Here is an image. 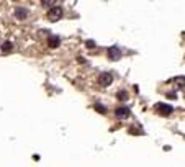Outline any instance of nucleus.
Returning a JSON list of instances; mask_svg holds the SVG:
<instances>
[{
  "instance_id": "9b49d317",
  "label": "nucleus",
  "mask_w": 185,
  "mask_h": 167,
  "mask_svg": "<svg viewBox=\"0 0 185 167\" xmlns=\"http://www.w3.org/2000/svg\"><path fill=\"white\" fill-rule=\"evenodd\" d=\"M118 98H120V100H126V98H128V93H126L125 90H121V92L118 93Z\"/></svg>"
},
{
  "instance_id": "1a4fd4ad",
  "label": "nucleus",
  "mask_w": 185,
  "mask_h": 167,
  "mask_svg": "<svg viewBox=\"0 0 185 167\" xmlns=\"http://www.w3.org/2000/svg\"><path fill=\"white\" fill-rule=\"evenodd\" d=\"M54 3H58L56 0H43L41 5H44V7H49V5H54Z\"/></svg>"
},
{
  "instance_id": "f8f14e48",
  "label": "nucleus",
  "mask_w": 185,
  "mask_h": 167,
  "mask_svg": "<svg viewBox=\"0 0 185 167\" xmlns=\"http://www.w3.org/2000/svg\"><path fill=\"white\" fill-rule=\"evenodd\" d=\"M85 46H87V48H95V43L94 41H87V43H85Z\"/></svg>"
},
{
  "instance_id": "6e6552de",
  "label": "nucleus",
  "mask_w": 185,
  "mask_h": 167,
  "mask_svg": "<svg viewBox=\"0 0 185 167\" xmlns=\"http://www.w3.org/2000/svg\"><path fill=\"white\" fill-rule=\"evenodd\" d=\"M12 43H3V46H2V51L3 53H8V51H12Z\"/></svg>"
},
{
  "instance_id": "20e7f679",
  "label": "nucleus",
  "mask_w": 185,
  "mask_h": 167,
  "mask_svg": "<svg viewBox=\"0 0 185 167\" xmlns=\"http://www.w3.org/2000/svg\"><path fill=\"white\" fill-rule=\"evenodd\" d=\"M115 115L118 118H128V117H130V108H128V107H120V108L115 110Z\"/></svg>"
},
{
  "instance_id": "423d86ee",
  "label": "nucleus",
  "mask_w": 185,
  "mask_h": 167,
  "mask_svg": "<svg viewBox=\"0 0 185 167\" xmlns=\"http://www.w3.org/2000/svg\"><path fill=\"white\" fill-rule=\"evenodd\" d=\"M48 43H49V46H51V48H58L59 43H61V39L58 38V36H49Z\"/></svg>"
},
{
  "instance_id": "7ed1b4c3",
  "label": "nucleus",
  "mask_w": 185,
  "mask_h": 167,
  "mask_svg": "<svg viewBox=\"0 0 185 167\" xmlns=\"http://www.w3.org/2000/svg\"><path fill=\"white\" fill-rule=\"evenodd\" d=\"M108 57H110L111 61H118L120 57H121V51H120V48L111 46V48L108 49Z\"/></svg>"
},
{
  "instance_id": "f03ea898",
  "label": "nucleus",
  "mask_w": 185,
  "mask_h": 167,
  "mask_svg": "<svg viewBox=\"0 0 185 167\" xmlns=\"http://www.w3.org/2000/svg\"><path fill=\"white\" fill-rule=\"evenodd\" d=\"M111 82H113V76L110 74V72H103V74L98 77V84H100L102 87H108Z\"/></svg>"
},
{
  "instance_id": "39448f33",
  "label": "nucleus",
  "mask_w": 185,
  "mask_h": 167,
  "mask_svg": "<svg viewBox=\"0 0 185 167\" xmlns=\"http://www.w3.org/2000/svg\"><path fill=\"white\" fill-rule=\"evenodd\" d=\"M156 108L159 110L161 115H170V113H172V110H174L170 105H164V103H157V105H156Z\"/></svg>"
},
{
  "instance_id": "0eeeda50",
  "label": "nucleus",
  "mask_w": 185,
  "mask_h": 167,
  "mask_svg": "<svg viewBox=\"0 0 185 167\" xmlns=\"http://www.w3.org/2000/svg\"><path fill=\"white\" fill-rule=\"evenodd\" d=\"M15 15H17V18H20V20H23V18H26V15H28V12H26L25 8H17V12H15Z\"/></svg>"
},
{
  "instance_id": "9d476101",
  "label": "nucleus",
  "mask_w": 185,
  "mask_h": 167,
  "mask_svg": "<svg viewBox=\"0 0 185 167\" xmlns=\"http://www.w3.org/2000/svg\"><path fill=\"white\" fill-rule=\"evenodd\" d=\"M95 110H97L98 113H106V108H105L103 105H95Z\"/></svg>"
},
{
  "instance_id": "f257e3e1",
  "label": "nucleus",
  "mask_w": 185,
  "mask_h": 167,
  "mask_svg": "<svg viewBox=\"0 0 185 167\" xmlns=\"http://www.w3.org/2000/svg\"><path fill=\"white\" fill-rule=\"evenodd\" d=\"M59 18H62V7H53L48 12V20L49 21H58Z\"/></svg>"
}]
</instances>
